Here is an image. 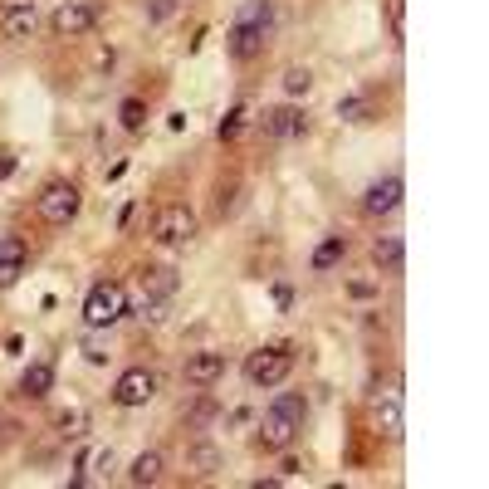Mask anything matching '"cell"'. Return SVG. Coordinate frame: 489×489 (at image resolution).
<instances>
[{
    "instance_id": "obj_1",
    "label": "cell",
    "mask_w": 489,
    "mask_h": 489,
    "mask_svg": "<svg viewBox=\"0 0 489 489\" xmlns=\"http://www.w3.org/2000/svg\"><path fill=\"white\" fill-rule=\"evenodd\" d=\"M304 421H308V401L299 391H279V397L265 407L259 416V446L265 450H289L294 440L304 436Z\"/></svg>"
},
{
    "instance_id": "obj_2",
    "label": "cell",
    "mask_w": 489,
    "mask_h": 489,
    "mask_svg": "<svg viewBox=\"0 0 489 489\" xmlns=\"http://www.w3.org/2000/svg\"><path fill=\"white\" fill-rule=\"evenodd\" d=\"M123 318H127V289L118 279H99L83 294V328L108 333L113 324H123Z\"/></svg>"
},
{
    "instance_id": "obj_3",
    "label": "cell",
    "mask_w": 489,
    "mask_h": 489,
    "mask_svg": "<svg viewBox=\"0 0 489 489\" xmlns=\"http://www.w3.org/2000/svg\"><path fill=\"white\" fill-rule=\"evenodd\" d=\"M79 206H83L79 186H74V182H64V176L44 182V186H40V196H34V216L50 225V230H64V225L79 216Z\"/></svg>"
},
{
    "instance_id": "obj_4",
    "label": "cell",
    "mask_w": 489,
    "mask_h": 489,
    "mask_svg": "<svg viewBox=\"0 0 489 489\" xmlns=\"http://www.w3.org/2000/svg\"><path fill=\"white\" fill-rule=\"evenodd\" d=\"M245 381L249 387H279L284 377L294 372V348L289 343H279V348H255V353H245Z\"/></svg>"
},
{
    "instance_id": "obj_5",
    "label": "cell",
    "mask_w": 489,
    "mask_h": 489,
    "mask_svg": "<svg viewBox=\"0 0 489 489\" xmlns=\"http://www.w3.org/2000/svg\"><path fill=\"white\" fill-rule=\"evenodd\" d=\"M196 230H201V221L186 201H172V206H162L157 216H152V240L157 245H191Z\"/></svg>"
},
{
    "instance_id": "obj_6",
    "label": "cell",
    "mask_w": 489,
    "mask_h": 489,
    "mask_svg": "<svg viewBox=\"0 0 489 489\" xmlns=\"http://www.w3.org/2000/svg\"><path fill=\"white\" fill-rule=\"evenodd\" d=\"M93 25H99V5H93V0H64L50 15V30L59 40H83Z\"/></svg>"
},
{
    "instance_id": "obj_7",
    "label": "cell",
    "mask_w": 489,
    "mask_h": 489,
    "mask_svg": "<svg viewBox=\"0 0 489 489\" xmlns=\"http://www.w3.org/2000/svg\"><path fill=\"white\" fill-rule=\"evenodd\" d=\"M157 387H162V381H157L152 367H127V372L113 381V401H118V407H127V411L147 407V401L157 397Z\"/></svg>"
},
{
    "instance_id": "obj_8",
    "label": "cell",
    "mask_w": 489,
    "mask_h": 489,
    "mask_svg": "<svg viewBox=\"0 0 489 489\" xmlns=\"http://www.w3.org/2000/svg\"><path fill=\"white\" fill-rule=\"evenodd\" d=\"M401 196H407V182H401L397 172H387V176H377V182L362 191V211H367V216H391V211L401 206Z\"/></svg>"
},
{
    "instance_id": "obj_9",
    "label": "cell",
    "mask_w": 489,
    "mask_h": 489,
    "mask_svg": "<svg viewBox=\"0 0 489 489\" xmlns=\"http://www.w3.org/2000/svg\"><path fill=\"white\" fill-rule=\"evenodd\" d=\"M30 274V245L20 235H0V289H15Z\"/></svg>"
},
{
    "instance_id": "obj_10",
    "label": "cell",
    "mask_w": 489,
    "mask_h": 489,
    "mask_svg": "<svg viewBox=\"0 0 489 489\" xmlns=\"http://www.w3.org/2000/svg\"><path fill=\"white\" fill-rule=\"evenodd\" d=\"M259 127H265V137H274V142H289V137H304L308 133V118L284 103V108H265Z\"/></svg>"
},
{
    "instance_id": "obj_11",
    "label": "cell",
    "mask_w": 489,
    "mask_h": 489,
    "mask_svg": "<svg viewBox=\"0 0 489 489\" xmlns=\"http://www.w3.org/2000/svg\"><path fill=\"white\" fill-rule=\"evenodd\" d=\"M372 426H377L381 440H401L407 421H401V397H397V391H377V401H372Z\"/></svg>"
},
{
    "instance_id": "obj_12",
    "label": "cell",
    "mask_w": 489,
    "mask_h": 489,
    "mask_svg": "<svg viewBox=\"0 0 489 489\" xmlns=\"http://www.w3.org/2000/svg\"><path fill=\"white\" fill-rule=\"evenodd\" d=\"M182 377L191 381V387H216V381L225 377V353H191L186 357V367H182Z\"/></svg>"
},
{
    "instance_id": "obj_13",
    "label": "cell",
    "mask_w": 489,
    "mask_h": 489,
    "mask_svg": "<svg viewBox=\"0 0 489 489\" xmlns=\"http://www.w3.org/2000/svg\"><path fill=\"white\" fill-rule=\"evenodd\" d=\"M221 465H225V456H221L216 440H191V446H186V475H191V480H211Z\"/></svg>"
},
{
    "instance_id": "obj_14",
    "label": "cell",
    "mask_w": 489,
    "mask_h": 489,
    "mask_svg": "<svg viewBox=\"0 0 489 489\" xmlns=\"http://www.w3.org/2000/svg\"><path fill=\"white\" fill-rule=\"evenodd\" d=\"M265 34L269 25H230V59H240V64L259 59L265 54Z\"/></svg>"
},
{
    "instance_id": "obj_15",
    "label": "cell",
    "mask_w": 489,
    "mask_h": 489,
    "mask_svg": "<svg viewBox=\"0 0 489 489\" xmlns=\"http://www.w3.org/2000/svg\"><path fill=\"white\" fill-rule=\"evenodd\" d=\"M50 391H54V362H44V357H40V362H30L25 372H20V397L44 401Z\"/></svg>"
},
{
    "instance_id": "obj_16",
    "label": "cell",
    "mask_w": 489,
    "mask_h": 489,
    "mask_svg": "<svg viewBox=\"0 0 489 489\" xmlns=\"http://www.w3.org/2000/svg\"><path fill=\"white\" fill-rule=\"evenodd\" d=\"M372 265L381 274H401V265H407V245H401V235H377V240H372Z\"/></svg>"
},
{
    "instance_id": "obj_17",
    "label": "cell",
    "mask_w": 489,
    "mask_h": 489,
    "mask_svg": "<svg viewBox=\"0 0 489 489\" xmlns=\"http://www.w3.org/2000/svg\"><path fill=\"white\" fill-rule=\"evenodd\" d=\"M162 470H166V456H162V450H142V456L127 465V484H133V489H147V484L162 480Z\"/></svg>"
},
{
    "instance_id": "obj_18",
    "label": "cell",
    "mask_w": 489,
    "mask_h": 489,
    "mask_svg": "<svg viewBox=\"0 0 489 489\" xmlns=\"http://www.w3.org/2000/svg\"><path fill=\"white\" fill-rule=\"evenodd\" d=\"M176 269L172 265H152V269H142V299H172L176 294Z\"/></svg>"
},
{
    "instance_id": "obj_19",
    "label": "cell",
    "mask_w": 489,
    "mask_h": 489,
    "mask_svg": "<svg viewBox=\"0 0 489 489\" xmlns=\"http://www.w3.org/2000/svg\"><path fill=\"white\" fill-rule=\"evenodd\" d=\"M343 255H348V240H343V235H328V240L318 245L314 255H308V269H314V274H328V269L343 265Z\"/></svg>"
},
{
    "instance_id": "obj_20",
    "label": "cell",
    "mask_w": 489,
    "mask_h": 489,
    "mask_svg": "<svg viewBox=\"0 0 489 489\" xmlns=\"http://www.w3.org/2000/svg\"><path fill=\"white\" fill-rule=\"evenodd\" d=\"M216 416H221V401H216V397H206V387H201V397L191 401V407H182V421L191 426V431H206V426L216 421Z\"/></svg>"
},
{
    "instance_id": "obj_21",
    "label": "cell",
    "mask_w": 489,
    "mask_h": 489,
    "mask_svg": "<svg viewBox=\"0 0 489 489\" xmlns=\"http://www.w3.org/2000/svg\"><path fill=\"white\" fill-rule=\"evenodd\" d=\"M34 30H40V10H34V0H30V5L5 10V34H10V40H30Z\"/></svg>"
},
{
    "instance_id": "obj_22",
    "label": "cell",
    "mask_w": 489,
    "mask_h": 489,
    "mask_svg": "<svg viewBox=\"0 0 489 489\" xmlns=\"http://www.w3.org/2000/svg\"><path fill=\"white\" fill-rule=\"evenodd\" d=\"M89 407H64V411H59L54 416V431L59 436H64V440H83V436H89Z\"/></svg>"
},
{
    "instance_id": "obj_23",
    "label": "cell",
    "mask_w": 489,
    "mask_h": 489,
    "mask_svg": "<svg viewBox=\"0 0 489 489\" xmlns=\"http://www.w3.org/2000/svg\"><path fill=\"white\" fill-rule=\"evenodd\" d=\"M338 118H343V123H372L377 108H372L367 93H343V99H338Z\"/></svg>"
},
{
    "instance_id": "obj_24",
    "label": "cell",
    "mask_w": 489,
    "mask_h": 489,
    "mask_svg": "<svg viewBox=\"0 0 489 489\" xmlns=\"http://www.w3.org/2000/svg\"><path fill=\"white\" fill-rule=\"evenodd\" d=\"M118 123H123L127 133H142V123H147V103H142L137 93H133V99H123V103H118Z\"/></svg>"
},
{
    "instance_id": "obj_25",
    "label": "cell",
    "mask_w": 489,
    "mask_h": 489,
    "mask_svg": "<svg viewBox=\"0 0 489 489\" xmlns=\"http://www.w3.org/2000/svg\"><path fill=\"white\" fill-rule=\"evenodd\" d=\"M269 20H274L269 0H245V5L235 10V25H269Z\"/></svg>"
},
{
    "instance_id": "obj_26",
    "label": "cell",
    "mask_w": 489,
    "mask_h": 489,
    "mask_svg": "<svg viewBox=\"0 0 489 489\" xmlns=\"http://www.w3.org/2000/svg\"><path fill=\"white\" fill-rule=\"evenodd\" d=\"M284 93H289V99H308V93H314V74H308L304 64L284 69Z\"/></svg>"
},
{
    "instance_id": "obj_27",
    "label": "cell",
    "mask_w": 489,
    "mask_h": 489,
    "mask_svg": "<svg viewBox=\"0 0 489 489\" xmlns=\"http://www.w3.org/2000/svg\"><path fill=\"white\" fill-rule=\"evenodd\" d=\"M245 118H249V113H245V103H235V108L216 123V137H221V142H235V137L245 133Z\"/></svg>"
},
{
    "instance_id": "obj_28",
    "label": "cell",
    "mask_w": 489,
    "mask_h": 489,
    "mask_svg": "<svg viewBox=\"0 0 489 489\" xmlns=\"http://www.w3.org/2000/svg\"><path fill=\"white\" fill-rule=\"evenodd\" d=\"M387 25L391 40H407V0H387Z\"/></svg>"
},
{
    "instance_id": "obj_29",
    "label": "cell",
    "mask_w": 489,
    "mask_h": 489,
    "mask_svg": "<svg viewBox=\"0 0 489 489\" xmlns=\"http://www.w3.org/2000/svg\"><path fill=\"white\" fill-rule=\"evenodd\" d=\"M83 357H89L93 367H103V362H108V348H103V343L93 338V328H89V338H83Z\"/></svg>"
},
{
    "instance_id": "obj_30",
    "label": "cell",
    "mask_w": 489,
    "mask_h": 489,
    "mask_svg": "<svg viewBox=\"0 0 489 489\" xmlns=\"http://www.w3.org/2000/svg\"><path fill=\"white\" fill-rule=\"evenodd\" d=\"M348 294H353V299H372L377 284H372V279H353V284H348Z\"/></svg>"
},
{
    "instance_id": "obj_31",
    "label": "cell",
    "mask_w": 489,
    "mask_h": 489,
    "mask_svg": "<svg viewBox=\"0 0 489 489\" xmlns=\"http://www.w3.org/2000/svg\"><path fill=\"white\" fill-rule=\"evenodd\" d=\"M172 10H176V0H152V5H147V20H166Z\"/></svg>"
},
{
    "instance_id": "obj_32",
    "label": "cell",
    "mask_w": 489,
    "mask_h": 489,
    "mask_svg": "<svg viewBox=\"0 0 489 489\" xmlns=\"http://www.w3.org/2000/svg\"><path fill=\"white\" fill-rule=\"evenodd\" d=\"M274 304H279V308L294 304V289H289V284H274Z\"/></svg>"
},
{
    "instance_id": "obj_33",
    "label": "cell",
    "mask_w": 489,
    "mask_h": 489,
    "mask_svg": "<svg viewBox=\"0 0 489 489\" xmlns=\"http://www.w3.org/2000/svg\"><path fill=\"white\" fill-rule=\"evenodd\" d=\"M299 470H304L299 460H294V456H284V465H279V480H289V475H299Z\"/></svg>"
},
{
    "instance_id": "obj_34",
    "label": "cell",
    "mask_w": 489,
    "mask_h": 489,
    "mask_svg": "<svg viewBox=\"0 0 489 489\" xmlns=\"http://www.w3.org/2000/svg\"><path fill=\"white\" fill-rule=\"evenodd\" d=\"M133 211H137V206H133V201H127V206H123V211H118V230H127V225H133Z\"/></svg>"
},
{
    "instance_id": "obj_35",
    "label": "cell",
    "mask_w": 489,
    "mask_h": 489,
    "mask_svg": "<svg viewBox=\"0 0 489 489\" xmlns=\"http://www.w3.org/2000/svg\"><path fill=\"white\" fill-rule=\"evenodd\" d=\"M15 5H30V0H0V10H15Z\"/></svg>"
}]
</instances>
